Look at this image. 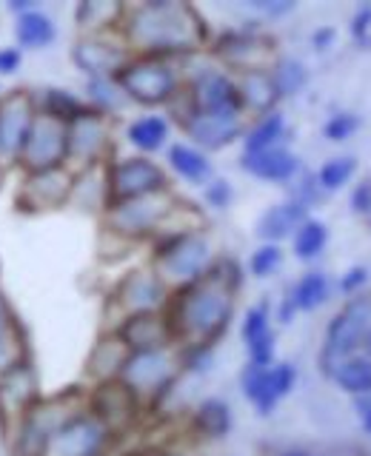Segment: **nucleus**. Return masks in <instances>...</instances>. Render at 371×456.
<instances>
[{
  "label": "nucleus",
  "mask_w": 371,
  "mask_h": 456,
  "mask_svg": "<svg viewBox=\"0 0 371 456\" xmlns=\"http://www.w3.org/2000/svg\"><path fill=\"white\" fill-rule=\"evenodd\" d=\"M154 456H175V453H154Z\"/></svg>",
  "instance_id": "obj_59"
},
{
  "label": "nucleus",
  "mask_w": 371,
  "mask_h": 456,
  "mask_svg": "<svg viewBox=\"0 0 371 456\" xmlns=\"http://www.w3.org/2000/svg\"><path fill=\"white\" fill-rule=\"evenodd\" d=\"M363 348H366V356L371 360V328H368V334H366V339H363Z\"/></svg>",
  "instance_id": "obj_57"
},
{
  "label": "nucleus",
  "mask_w": 371,
  "mask_h": 456,
  "mask_svg": "<svg viewBox=\"0 0 371 456\" xmlns=\"http://www.w3.org/2000/svg\"><path fill=\"white\" fill-rule=\"evenodd\" d=\"M294 314H297V305L292 303V294H289V299H285L283 308H280V322H292Z\"/></svg>",
  "instance_id": "obj_55"
},
{
  "label": "nucleus",
  "mask_w": 371,
  "mask_h": 456,
  "mask_svg": "<svg viewBox=\"0 0 371 456\" xmlns=\"http://www.w3.org/2000/svg\"><path fill=\"white\" fill-rule=\"evenodd\" d=\"M357 128H360V118L351 114V111H340V114H334V118L326 120L323 134H326V140H332V142H342V140H349Z\"/></svg>",
  "instance_id": "obj_45"
},
{
  "label": "nucleus",
  "mask_w": 371,
  "mask_h": 456,
  "mask_svg": "<svg viewBox=\"0 0 371 456\" xmlns=\"http://www.w3.org/2000/svg\"><path fill=\"white\" fill-rule=\"evenodd\" d=\"M126 137L137 151L154 154V151H161L169 140V120L161 118V114H146V118L135 120L126 128Z\"/></svg>",
  "instance_id": "obj_31"
},
{
  "label": "nucleus",
  "mask_w": 371,
  "mask_h": 456,
  "mask_svg": "<svg viewBox=\"0 0 371 456\" xmlns=\"http://www.w3.org/2000/svg\"><path fill=\"white\" fill-rule=\"evenodd\" d=\"M21 61H23L21 49H14V46L0 49V75H14V71L21 69Z\"/></svg>",
  "instance_id": "obj_51"
},
{
  "label": "nucleus",
  "mask_w": 371,
  "mask_h": 456,
  "mask_svg": "<svg viewBox=\"0 0 371 456\" xmlns=\"http://www.w3.org/2000/svg\"><path fill=\"white\" fill-rule=\"evenodd\" d=\"M332 40H334V28H320V32H314L311 43H314V49H328L332 46Z\"/></svg>",
  "instance_id": "obj_54"
},
{
  "label": "nucleus",
  "mask_w": 371,
  "mask_h": 456,
  "mask_svg": "<svg viewBox=\"0 0 371 456\" xmlns=\"http://www.w3.org/2000/svg\"><path fill=\"white\" fill-rule=\"evenodd\" d=\"M309 220V208L294 203V200H285V203H277L271 206L260 214V220H257V237L263 242H271V246H277L280 240L285 237H294V232L300 225Z\"/></svg>",
  "instance_id": "obj_24"
},
{
  "label": "nucleus",
  "mask_w": 371,
  "mask_h": 456,
  "mask_svg": "<svg viewBox=\"0 0 371 456\" xmlns=\"http://www.w3.org/2000/svg\"><path fill=\"white\" fill-rule=\"evenodd\" d=\"M71 63L92 80H111L128 63V49L103 35H86L71 46Z\"/></svg>",
  "instance_id": "obj_11"
},
{
  "label": "nucleus",
  "mask_w": 371,
  "mask_h": 456,
  "mask_svg": "<svg viewBox=\"0 0 371 456\" xmlns=\"http://www.w3.org/2000/svg\"><path fill=\"white\" fill-rule=\"evenodd\" d=\"M26 360L29 356H26L23 331H21L18 320H14V314L9 311V305L0 299V377Z\"/></svg>",
  "instance_id": "obj_26"
},
{
  "label": "nucleus",
  "mask_w": 371,
  "mask_h": 456,
  "mask_svg": "<svg viewBox=\"0 0 371 456\" xmlns=\"http://www.w3.org/2000/svg\"><path fill=\"white\" fill-rule=\"evenodd\" d=\"M118 339L128 348V354L166 351V346L171 342V331L163 314L146 311V314H128L123 325L118 328Z\"/></svg>",
  "instance_id": "obj_21"
},
{
  "label": "nucleus",
  "mask_w": 371,
  "mask_h": 456,
  "mask_svg": "<svg viewBox=\"0 0 371 456\" xmlns=\"http://www.w3.org/2000/svg\"><path fill=\"white\" fill-rule=\"evenodd\" d=\"M118 379H123L135 391V396L161 394L175 379V362L166 351H137L126 356Z\"/></svg>",
  "instance_id": "obj_12"
},
{
  "label": "nucleus",
  "mask_w": 371,
  "mask_h": 456,
  "mask_svg": "<svg viewBox=\"0 0 371 456\" xmlns=\"http://www.w3.org/2000/svg\"><path fill=\"white\" fill-rule=\"evenodd\" d=\"M357 413H360L363 431L371 436V394H366V396H357Z\"/></svg>",
  "instance_id": "obj_53"
},
{
  "label": "nucleus",
  "mask_w": 371,
  "mask_h": 456,
  "mask_svg": "<svg viewBox=\"0 0 371 456\" xmlns=\"http://www.w3.org/2000/svg\"><path fill=\"white\" fill-rule=\"evenodd\" d=\"M240 166L243 171H249L251 177L266 180V183H292L300 175V160L283 146L257 151V154H243Z\"/></svg>",
  "instance_id": "obj_23"
},
{
  "label": "nucleus",
  "mask_w": 371,
  "mask_h": 456,
  "mask_svg": "<svg viewBox=\"0 0 371 456\" xmlns=\"http://www.w3.org/2000/svg\"><path fill=\"white\" fill-rule=\"evenodd\" d=\"M285 137V118L280 111H271L263 114L257 120L246 137H243V154H257V151H268V149H277Z\"/></svg>",
  "instance_id": "obj_30"
},
{
  "label": "nucleus",
  "mask_w": 371,
  "mask_h": 456,
  "mask_svg": "<svg viewBox=\"0 0 371 456\" xmlns=\"http://www.w3.org/2000/svg\"><path fill=\"white\" fill-rule=\"evenodd\" d=\"M354 171H357L354 157H332V160H326L320 166V171L314 177H317L323 191H337V189H342V185H346L354 177Z\"/></svg>",
  "instance_id": "obj_39"
},
{
  "label": "nucleus",
  "mask_w": 371,
  "mask_h": 456,
  "mask_svg": "<svg viewBox=\"0 0 371 456\" xmlns=\"http://www.w3.org/2000/svg\"><path fill=\"white\" fill-rule=\"evenodd\" d=\"M175 208H177L175 197H171L169 191L109 206V217H106L109 232L114 237H123V240H143L149 234L163 232L171 220V214H175Z\"/></svg>",
  "instance_id": "obj_7"
},
{
  "label": "nucleus",
  "mask_w": 371,
  "mask_h": 456,
  "mask_svg": "<svg viewBox=\"0 0 371 456\" xmlns=\"http://www.w3.org/2000/svg\"><path fill=\"white\" fill-rule=\"evenodd\" d=\"M118 303L128 314H146L166 305V285L157 271H132L118 289Z\"/></svg>",
  "instance_id": "obj_22"
},
{
  "label": "nucleus",
  "mask_w": 371,
  "mask_h": 456,
  "mask_svg": "<svg viewBox=\"0 0 371 456\" xmlns=\"http://www.w3.org/2000/svg\"><path fill=\"white\" fill-rule=\"evenodd\" d=\"M292 242H294L297 260H314V256H317V254L326 248V242H328V228H326V223L309 217V220L294 232Z\"/></svg>",
  "instance_id": "obj_37"
},
{
  "label": "nucleus",
  "mask_w": 371,
  "mask_h": 456,
  "mask_svg": "<svg viewBox=\"0 0 371 456\" xmlns=\"http://www.w3.org/2000/svg\"><path fill=\"white\" fill-rule=\"evenodd\" d=\"M78 413H80V405H78L75 391H66L61 396H49V399H37L18 425L14 451H18V456H46L52 436L61 431L69 419H75Z\"/></svg>",
  "instance_id": "obj_3"
},
{
  "label": "nucleus",
  "mask_w": 371,
  "mask_h": 456,
  "mask_svg": "<svg viewBox=\"0 0 371 456\" xmlns=\"http://www.w3.org/2000/svg\"><path fill=\"white\" fill-rule=\"evenodd\" d=\"M328 291H332L328 277L320 271H309L292 289V303L297 305V311H317L328 299Z\"/></svg>",
  "instance_id": "obj_36"
},
{
  "label": "nucleus",
  "mask_w": 371,
  "mask_h": 456,
  "mask_svg": "<svg viewBox=\"0 0 371 456\" xmlns=\"http://www.w3.org/2000/svg\"><path fill=\"white\" fill-rule=\"evenodd\" d=\"M43 114H49V118L61 120V123H75L80 118H86L89 111H95L92 106H86L80 97H75L71 92H63V89H49L43 92Z\"/></svg>",
  "instance_id": "obj_35"
},
{
  "label": "nucleus",
  "mask_w": 371,
  "mask_h": 456,
  "mask_svg": "<svg viewBox=\"0 0 371 456\" xmlns=\"http://www.w3.org/2000/svg\"><path fill=\"white\" fill-rule=\"evenodd\" d=\"M169 191L166 171L152 163L149 157H128V160H118L109 168L106 177V203L118 206L128 203V200L149 197Z\"/></svg>",
  "instance_id": "obj_8"
},
{
  "label": "nucleus",
  "mask_w": 371,
  "mask_h": 456,
  "mask_svg": "<svg viewBox=\"0 0 371 456\" xmlns=\"http://www.w3.org/2000/svg\"><path fill=\"white\" fill-rule=\"evenodd\" d=\"M232 197H235L232 183H226V180H211V183L206 185V203H209L211 208H226L228 203H232Z\"/></svg>",
  "instance_id": "obj_47"
},
{
  "label": "nucleus",
  "mask_w": 371,
  "mask_h": 456,
  "mask_svg": "<svg viewBox=\"0 0 371 456\" xmlns=\"http://www.w3.org/2000/svg\"><path fill=\"white\" fill-rule=\"evenodd\" d=\"M194 111H243L237 83L223 71H200L189 86Z\"/></svg>",
  "instance_id": "obj_19"
},
{
  "label": "nucleus",
  "mask_w": 371,
  "mask_h": 456,
  "mask_svg": "<svg viewBox=\"0 0 371 456\" xmlns=\"http://www.w3.org/2000/svg\"><path fill=\"white\" fill-rule=\"evenodd\" d=\"M89 97H92V109L100 111V114H106V111L120 106L123 92L118 89L114 77L111 80H89Z\"/></svg>",
  "instance_id": "obj_41"
},
{
  "label": "nucleus",
  "mask_w": 371,
  "mask_h": 456,
  "mask_svg": "<svg viewBox=\"0 0 371 456\" xmlns=\"http://www.w3.org/2000/svg\"><path fill=\"white\" fill-rule=\"evenodd\" d=\"M240 334H243V342H246V346H251V342H257V339H263V337L271 334V325H268V303H260V305L249 308L246 320H243Z\"/></svg>",
  "instance_id": "obj_42"
},
{
  "label": "nucleus",
  "mask_w": 371,
  "mask_h": 456,
  "mask_svg": "<svg viewBox=\"0 0 371 456\" xmlns=\"http://www.w3.org/2000/svg\"><path fill=\"white\" fill-rule=\"evenodd\" d=\"M106 114L89 111L86 118L69 123V160H75L86 168H92L100 163L106 146H109V128H106Z\"/></svg>",
  "instance_id": "obj_18"
},
{
  "label": "nucleus",
  "mask_w": 371,
  "mask_h": 456,
  "mask_svg": "<svg viewBox=\"0 0 371 456\" xmlns=\"http://www.w3.org/2000/svg\"><path fill=\"white\" fill-rule=\"evenodd\" d=\"M237 92H240V103L243 111H257V114H271L275 111V103L280 100L275 80H271L268 69L266 71H240Z\"/></svg>",
  "instance_id": "obj_25"
},
{
  "label": "nucleus",
  "mask_w": 371,
  "mask_h": 456,
  "mask_svg": "<svg viewBox=\"0 0 371 456\" xmlns=\"http://www.w3.org/2000/svg\"><path fill=\"white\" fill-rule=\"evenodd\" d=\"M118 18H123L120 6H109V4H80L78 6V23L86 28H106Z\"/></svg>",
  "instance_id": "obj_40"
},
{
  "label": "nucleus",
  "mask_w": 371,
  "mask_h": 456,
  "mask_svg": "<svg viewBox=\"0 0 371 456\" xmlns=\"http://www.w3.org/2000/svg\"><path fill=\"white\" fill-rule=\"evenodd\" d=\"M154 268L161 280L189 285L211 268V246L203 234H166L154 248Z\"/></svg>",
  "instance_id": "obj_6"
},
{
  "label": "nucleus",
  "mask_w": 371,
  "mask_h": 456,
  "mask_svg": "<svg viewBox=\"0 0 371 456\" xmlns=\"http://www.w3.org/2000/svg\"><path fill=\"white\" fill-rule=\"evenodd\" d=\"M126 356H128V348L118 339V334L100 339L95 346V351H92V356H89V374L97 377L100 382L118 379L120 370H123Z\"/></svg>",
  "instance_id": "obj_29"
},
{
  "label": "nucleus",
  "mask_w": 371,
  "mask_h": 456,
  "mask_svg": "<svg viewBox=\"0 0 371 456\" xmlns=\"http://www.w3.org/2000/svg\"><path fill=\"white\" fill-rule=\"evenodd\" d=\"M0 180H4V171H0Z\"/></svg>",
  "instance_id": "obj_60"
},
{
  "label": "nucleus",
  "mask_w": 371,
  "mask_h": 456,
  "mask_svg": "<svg viewBox=\"0 0 371 456\" xmlns=\"http://www.w3.org/2000/svg\"><path fill=\"white\" fill-rule=\"evenodd\" d=\"M66 157H69V126L37 111L32 128H29V134L23 140L18 160L23 163L26 171H46V168L66 166Z\"/></svg>",
  "instance_id": "obj_9"
},
{
  "label": "nucleus",
  "mask_w": 371,
  "mask_h": 456,
  "mask_svg": "<svg viewBox=\"0 0 371 456\" xmlns=\"http://www.w3.org/2000/svg\"><path fill=\"white\" fill-rule=\"evenodd\" d=\"M294 382H297V370L292 362H277V365H268V391L271 396L280 399L283 396H289V391L294 388Z\"/></svg>",
  "instance_id": "obj_44"
},
{
  "label": "nucleus",
  "mask_w": 371,
  "mask_h": 456,
  "mask_svg": "<svg viewBox=\"0 0 371 456\" xmlns=\"http://www.w3.org/2000/svg\"><path fill=\"white\" fill-rule=\"evenodd\" d=\"M280 456H309L306 451H285V453H280Z\"/></svg>",
  "instance_id": "obj_58"
},
{
  "label": "nucleus",
  "mask_w": 371,
  "mask_h": 456,
  "mask_svg": "<svg viewBox=\"0 0 371 456\" xmlns=\"http://www.w3.org/2000/svg\"><path fill=\"white\" fill-rule=\"evenodd\" d=\"M169 166L177 177H183L186 183H194V185L209 183V177H211L209 157L194 146H186V142L169 146Z\"/></svg>",
  "instance_id": "obj_28"
},
{
  "label": "nucleus",
  "mask_w": 371,
  "mask_h": 456,
  "mask_svg": "<svg viewBox=\"0 0 371 456\" xmlns=\"http://www.w3.org/2000/svg\"><path fill=\"white\" fill-rule=\"evenodd\" d=\"M332 379L346 394H351V396H366V394H371V360H368V356L354 354V356L342 360L332 370Z\"/></svg>",
  "instance_id": "obj_32"
},
{
  "label": "nucleus",
  "mask_w": 371,
  "mask_h": 456,
  "mask_svg": "<svg viewBox=\"0 0 371 456\" xmlns=\"http://www.w3.org/2000/svg\"><path fill=\"white\" fill-rule=\"evenodd\" d=\"M351 211L354 214H371V180H363L360 185H354Z\"/></svg>",
  "instance_id": "obj_50"
},
{
  "label": "nucleus",
  "mask_w": 371,
  "mask_h": 456,
  "mask_svg": "<svg viewBox=\"0 0 371 456\" xmlns=\"http://www.w3.org/2000/svg\"><path fill=\"white\" fill-rule=\"evenodd\" d=\"M240 385H243V394H246L249 403L263 413V417H268L271 411L277 408L275 396H271L268 391V365H246L243 368V377H240Z\"/></svg>",
  "instance_id": "obj_34"
},
{
  "label": "nucleus",
  "mask_w": 371,
  "mask_h": 456,
  "mask_svg": "<svg viewBox=\"0 0 371 456\" xmlns=\"http://www.w3.org/2000/svg\"><path fill=\"white\" fill-rule=\"evenodd\" d=\"M214 54L240 71H266V63L271 57V40L257 32H232L218 40Z\"/></svg>",
  "instance_id": "obj_20"
},
{
  "label": "nucleus",
  "mask_w": 371,
  "mask_h": 456,
  "mask_svg": "<svg viewBox=\"0 0 371 456\" xmlns=\"http://www.w3.org/2000/svg\"><path fill=\"white\" fill-rule=\"evenodd\" d=\"M14 37H18L21 49H46L54 43L57 28L46 12L32 9L26 14H18V23H14Z\"/></svg>",
  "instance_id": "obj_27"
},
{
  "label": "nucleus",
  "mask_w": 371,
  "mask_h": 456,
  "mask_svg": "<svg viewBox=\"0 0 371 456\" xmlns=\"http://www.w3.org/2000/svg\"><path fill=\"white\" fill-rule=\"evenodd\" d=\"M9 9H12V12H18V14H26V12H32L35 6H32V0H12Z\"/></svg>",
  "instance_id": "obj_56"
},
{
  "label": "nucleus",
  "mask_w": 371,
  "mask_h": 456,
  "mask_svg": "<svg viewBox=\"0 0 371 456\" xmlns=\"http://www.w3.org/2000/svg\"><path fill=\"white\" fill-rule=\"evenodd\" d=\"M183 128L194 140V149L218 151L243 134V111H192Z\"/></svg>",
  "instance_id": "obj_15"
},
{
  "label": "nucleus",
  "mask_w": 371,
  "mask_h": 456,
  "mask_svg": "<svg viewBox=\"0 0 371 456\" xmlns=\"http://www.w3.org/2000/svg\"><path fill=\"white\" fill-rule=\"evenodd\" d=\"M366 280H368V271H366L363 265H354V268L346 271V277L340 280V291H342V294H349V297H351V294L357 297V291L363 289Z\"/></svg>",
  "instance_id": "obj_49"
},
{
  "label": "nucleus",
  "mask_w": 371,
  "mask_h": 456,
  "mask_svg": "<svg viewBox=\"0 0 371 456\" xmlns=\"http://www.w3.org/2000/svg\"><path fill=\"white\" fill-rule=\"evenodd\" d=\"M37 103L29 92H12L0 100V157H18L32 128Z\"/></svg>",
  "instance_id": "obj_16"
},
{
  "label": "nucleus",
  "mask_w": 371,
  "mask_h": 456,
  "mask_svg": "<svg viewBox=\"0 0 371 456\" xmlns=\"http://www.w3.org/2000/svg\"><path fill=\"white\" fill-rule=\"evenodd\" d=\"M280 263H283V251H280V246H271V242H263L260 248H257L254 254H251V260H249V271L254 277H271L275 271L280 268Z\"/></svg>",
  "instance_id": "obj_43"
},
{
  "label": "nucleus",
  "mask_w": 371,
  "mask_h": 456,
  "mask_svg": "<svg viewBox=\"0 0 371 456\" xmlns=\"http://www.w3.org/2000/svg\"><path fill=\"white\" fill-rule=\"evenodd\" d=\"M368 328H371V294H357L334 314L326 328V339L320 351V368L326 377H332V370L342 360L357 354Z\"/></svg>",
  "instance_id": "obj_4"
},
{
  "label": "nucleus",
  "mask_w": 371,
  "mask_h": 456,
  "mask_svg": "<svg viewBox=\"0 0 371 456\" xmlns=\"http://www.w3.org/2000/svg\"><path fill=\"white\" fill-rule=\"evenodd\" d=\"M109 431L92 413H78L49 442L46 456H103Z\"/></svg>",
  "instance_id": "obj_13"
},
{
  "label": "nucleus",
  "mask_w": 371,
  "mask_h": 456,
  "mask_svg": "<svg viewBox=\"0 0 371 456\" xmlns=\"http://www.w3.org/2000/svg\"><path fill=\"white\" fill-rule=\"evenodd\" d=\"M368 32H371V4H363L360 9L354 12L351 35H354V40H357V43H360V46H371Z\"/></svg>",
  "instance_id": "obj_48"
},
{
  "label": "nucleus",
  "mask_w": 371,
  "mask_h": 456,
  "mask_svg": "<svg viewBox=\"0 0 371 456\" xmlns=\"http://www.w3.org/2000/svg\"><path fill=\"white\" fill-rule=\"evenodd\" d=\"M75 191V175L66 166L46 168V171H29L21 183L18 206L26 211H49L63 206Z\"/></svg>",
  "instance_id": "obj_10"
},
{
  "label": "nucleus",
  "mask_w": 371,
  "mask_h": 456,
  "mask_svg": "<svg viewBox=\"0 0 371 456\" xmlns=\"http://www.w3.org/2000/svg\"><path fill=\"white\" fill-rule=\"evenodd\" d=\"M137 396L123 379H106L92 394V417L106 425V431H118L135 419Z\"/></svg>",
  "instance_id": "obj_17"
},
{
  "label": "nucleus",
  "mask_w": 371,
  "mask_h": 456,
  "mask_svg": "<svg viewBox=\"0 0 371 456\" xmlns=\"http://www.w3.org/2000/svg\"><path fill=\"white\" fill-rule=\"evenodd\" d=\"M123 37L143 57L189 54L206 43V23L189 4L154 0L123 12Z\"/></svg>",
  "instance_id": "obj_2"
},
{
  "label": "nucleus",
  "mask_w": 371,
  "mask_h": 456,
  "mask_svg": "<svg viewBox=\"0 0 371 456\" xmlns=\"http://www.w3.org/2000/svg\"><path fill=\"white\" fill-rule=\"evenodd\" d=\"M323 194L326 191L320 189V183H317V177H314V175H303L294 183V189H292V200H294V203H300V206H306V208H311L314 203H320Z\"/></svg>",
  "instance_id": "obj_46"
},
{
  "label": "nucleus",
  "mask_w": 371,
  "mask_h": 456,
  "mask_svg": "<svg viewBox=\"0 0 371 456\" xmlns=\"http://www.w3.org/2000/svg\"><path fill=\"white\" fill-rule=\"evenodd\" d=\"M268 75H271V80H275V89H277L280 97H292V94H297V92L306 86V80H309L306 66L300 63V61H294V57H285V61H277L275 69H271Z\"/></svg>",
  "instance_id": "obj_38"
},
{
  "label": "nucleus",
  "mask_w": 371,
  "mask_h": 456,
  "mask_svg": "<svg viewBox=\"0 0 371 456\" xmlns=\"http://www.w3.org/2000/svg\"><path fill=\"white\" fill-rule=\"evenodd\" d=\"M40 399L37 394V374L32 362H21L18 368L6 370L4 377H0V428H6L18 422L29 413L35 403Z\"/></svg>",
  "instance_id": "obj_14"
},
{
  "label": "nucleus",
  "mask_w": 371,
  "mask_h": 456,
  "mask_svg": "<svg viewBox=\"0 0 371 456\" xmlns=\"http://www.w3.org/2000/svg\"><path fill=\"white\" fill-rule=\"evenodd\" d=\"M114 83H118L123 97L135 100L140 106L171 103L180 92L177 71L163 57H137V61H128L114 75Z\"/></svg>",
  "instance_id": "obj_5"
},
{
  "label": "nucleus",
  "mask_w": 371,
  "mask_h": 456,
  "mask_svg": "<svg viewBox=\"0 0 371 456\" xmlns=\"http://www.w3.org/2000/svg\"><path fill=\"white\" fill-rule=\"evenodd\" d=\"M194 428L209 439H223L232 431V408H228L223 399H206V403L194 411Z\"/></svg>",
  "instance_id": "obj_33"
},
{
  "label": "nucleus",
  "mask_w": 371,
  "mask_h": 456,
  "mask_svg": "<svg viewBox=\"0 0 371 456\" xmlns=\"http://www.w3.org/2000/svg\"><path fill=\"white\" fill-rule=\"evenodd\" d=\"M254 9H260L263 14H271V18H280V14H289L294 9L292 0H254Z\"/></svg>",
  "instance_id": "obj_52"
},
{
  "label": "nucleus",
  "mask_w": 371,
  "mask_h": 456,
  "mask_svg": "<svg viewBox=\"0 0 371 456\" xmlns=\"http://www.w3.org/2000/svg\"><path fill=\"white\" fill-rule=\"evenodd\" d=\"M237 289L240 268L232 260L211 263V268L200 280L180 285L163 314L171 339H183L189 348H211V342L232 322Z\"/></svg>",
  "instance_id": "obj_1"
}]
</instances>
